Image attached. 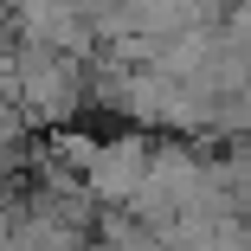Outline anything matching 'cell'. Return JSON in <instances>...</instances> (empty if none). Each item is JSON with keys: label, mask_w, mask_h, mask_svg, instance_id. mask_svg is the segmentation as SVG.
<instances>
[{"label": "cell", "mask_w": 251, "mask_h": 251, "mask_svg": "<svg viewBox=\"0 0 251 251\" xmlns=\"http://www.w3.org/2000/svg\"><path fill=\"white\" fill-rule=\"evenodd\" d=\"M148 155H155V142L135 135V129L97 142V155H90V168H84L90 200H97V206H129L135 187H142V174H148Z\"/></svg>", "instance_id": "cell-2"}, {"label": "cell", "mask_w": 251, "mask_h": 251, "mask_svg": "<svg viewBox=\"0 0 251 251\" xmlns=\"http://www.w3.org/2000/svg\"><path fill=\"white\" fill-rule=\"evenodd\" d=\"M13 20H20V39L71 52V58L90 52V32H97V20H84L71 0H13Z\"/></svg>", "instance_id": "cell-3"}, {"label": "cell", "mask_w": 251, "mask_h": 251, "mask_svg": "<svg viewBox=\"0 0 251 251\" xmlns=\"http://www.w3.org/2000/svg\"><path fill=\"white\" fill-rule=\"evenodd\" d=\"M0 84L13 90L26 123H65L77 110V97H84V77L71 65V52H52V45H32V39L13 45V65H7Z\"/></svg>", "instance_id": "cell-1"}]
</instances>
